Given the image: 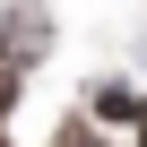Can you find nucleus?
<instances>
[{"mask_svg":"<svg viewBox=\"0 0 147 147\" xmlns=\"http://www.w3.org/2000/svg\"><path fill=\"white\" fill-rule=\"evenodd\" d=\"M43 52H52V9L43 0H9V9H0V69L26 78Z\"/></svg>","mask_w":147,"mask_h":147,"instance_id":"1","label":"nucleus"},{"mask_svg":"<svg viewBox=\"0 0 147 147\" xmlns=\"http://www.w3.org/2000/svg\"><path fill=\"white\" fill-rule=\"evenodd\" d=\"M78 113H87V121H95V130H113V121H138V95H130V87H121V78H95V87H87V104H78Z\"/></svg>","mask_w":147,"mask_h":147,"instance_id":"2","label":"nucleus"},{"mask_svg":"<svg viewBox=\"0 0 147 147\" xmlns=\"http://www.w3.org/2000/svg\"><path fill=\"white\" fill-rule=\"evenodd\" d=\"M52 147H104V130H95L87 113H61V130H52Z\"/></svg>","mask_w":147,"mask_h":147,"instance_id":"3","label":"nucleus"},{"mask_svg":"<svg viewBox=\"0 0 147 147\" xmlns=\"http://www.w3.org/2000/svg\"><path fill=\"white\" fill-rule=\"evenodd\" d=\"M18 95H26V78H18V69H0V121L18 113Z\"/></svg>","mask_w":147,"mask_h":147,"instance_id":"4","label":"nucleus"},{"mask_svg":"<svg viewBox=\"0 0 147 147\" xmlns=\"http://www.w3.org/2000/svg\"><path fill=\"white\" fill-rule=\"evenodd\" d=\"M138 147H147V95H138Z\"/></svg>","mask_w":147,"mask_h":147,"instance_id":"5","label":"nucleus"},{"mask_svg":"<svg viewBox=\"0 0 147 147\" xmlns=\"http://www.w3.org/2000/svg\"><path fill=\"white\" fill-rule=\"evenodd\" d=\"M0 147H9V138H0Z\"/></svg>","mask_w":147,"mask_h":147,"instance_id":"6","label":"nucleus"}]
</instances>
